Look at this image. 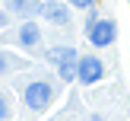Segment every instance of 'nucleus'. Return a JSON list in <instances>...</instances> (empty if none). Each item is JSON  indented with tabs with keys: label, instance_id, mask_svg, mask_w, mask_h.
<instances>
[{
	"label": "nucleus",
	"instance_id": "obj_7",
	"mask_svg": "<svg viewBox=\"0 0 130 121\" xmlns=\"http://www.w3.org/2000/svg\"><path fill=\"white\" fill-rule=\"evenodd\" d=\"M10 10L16 16H35L41 13V0H10Z\"/></svg>",
	"mask_w": 130,
	"mask_h": 121
},
{
	"label": "nucleus",
	"instance_id": "obj_6",
	"mask_svg": "<svg viewBox=\"0 0 130 121\" xmlns=\"http://www.w3.org/2000/svg\"><path fill=\"white\" fill-rule=\"evenodd\" d=\"M16 42L22 45V48H35V45L41 42V29H38V22L25 19V22L19 25V32H16Z\"/></svg>",
	"mask_w": 130,
	"mask_h": 121
},
{
	"label": "nucleus",
	"instance_id": "obj_2",
	"mask_svg": "<svg viewBox=\"0 0 130 121\" xmlns=\"http://www.w3.org/2000/svg\"><path fill=\"white\" fill-rule=\"evenodd\" d=\"M22 99H25V105H29L32 112H44V108L51 105V99H54V86H51L48 80H32L29 86L22 89Z\"/></svg>",
	"mask_w": 130,
	"mask_h": 121
},
{
	"label": "nucleus",
	"instance_id": "obj_4",
	"mask_svg": "<svg viewBox=\"0 0 130 121\" xmlns=\"http://www.w3.org/2000/svg\"><path fill=\"white\" fill-rule=\"evenodd\" d=\"M86 35H89V42H92L95 48H108V45L118 38V25H114V19H95L86 29Z\"/></svg>",
	"mask_w": 130,
	"mask_h": 121
},
{
	"label": "nucleus",
	"instance_id": "obj_9",
	"mask_svg": "<svg viewBox=\"0 0 130 121\" xmlns=\"http://www.w3.org/2000/svg\"><path fill=\"white\" fill-rule=\"evenodd\" d=\"M6 70H10V54H3V51H0V76H3Z\"/></svg>",
	"mask_w": 130,
	"mask_h": 121
},
{
	"label": "nucleus",
	"instance_id": "obj_3",
	"mask_svg": "<svg viewBox=\"0 0 130 121\" xmlns=\"http://www.w3.org/2000/svg\"><path fill=\"white\" fill-rule=\"evenodd\" d=\"M102 76H105V64H102L95 54H83L79 64H76V80H79L83 86H92V83H99Z\"/></svg>",
	"mask_w": 130,
	"mask_h": 121
},
{
	"label": "nucleus",
	"instance_id": "obj_5",
	"mask_svg": "<svg viewBox=\"0 0 130 121\" xmlns=\"http://www.w3.org/2000/svg\"><path fill=\"white\" fill-rule=\"evenodd\" d=\"M41 16L48 19V22H54V25H70V10L60 3V0H48V3H41Z\"/></svg>",
	"mask_w": 130,
	"mask_h": 121
},
{
	"label": "nucleus",
	"instance_id": "obj_8",
	"mask_svg": "<svg viewBox=\"0 0 130 121\" xmlns=\"http://www.w3.org/2000/svg\"><path fill=\"white\" fill-rule=\"evenodd\" d=\"M6 118H10V102L0 96V121H6Z\"/></svg>",
	"mask_w": 130,
	"mask_h": 121
},
{
	"label": "nucleus",
	"instance_id": "obj_11",
	"mask_svg": "<svg viewBox=\"0 0 130 121\" xmlns=\"http://www.w3.org/2000/svg\"><path fill=\"white\" fill-rule=\"evenodd\" d=\"M127 3H130V0H127Z\"/></svg>",
	"mask_w": 130,
	"mask_h": 121
},
{
	"label": "nucleus",
	"instance_id": "obj_1",
	"mask_svg": "<svg viewBox=\"0 0 130 121\" xmlns=\"http://www.w3.org/2000/svg\"><path fill=\"white\" fill-rule=\"evenodd\" d=\"M48 61L57 67V73H60L63 83L76 80V64H79V57H76V51L70 48V45H57V48L48 51Z\"/></svg>",
	"mask_w": 130,
	"mask_h": 121
},
{
	"label": "nucleus",
	"instance_id": "obj_10",
	"mask_svg": "<svg viewBox=\"0 0 130 121\" xmlns=\"http://www.w3.org/2000/svg\"><path fill=\"white\" fill-rule=\"evenodd\" d=\"M67 3H70V6H79V10H89L95 0H67Z\"/></svg>",
	"mask_w": 130,
	"mask_h": 121
}]
</instances>
